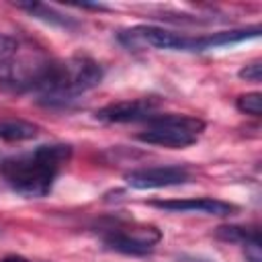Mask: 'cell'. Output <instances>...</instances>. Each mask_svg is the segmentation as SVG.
I'll return each mask as SVG.
<instances>
[{
    "mask_svg": "<svg viewBox=\"0 0 262 262\" xmlns=\"http://www.w3.org/2000/svg\"><path fill=\"white\" fill-rule=\"evenodd\" d=\"M72 158V145L45 143L31 151L8 156L0 162L2 180L25 199H43L51 192L55 178Z\"/></svg>",
    "mask_w": 262,
    "mask_h": 262,
    "instance_id": "cell-1",
    "label": "cell"
},
{
    "mask_svg": "<svg viewBox=\"0 0 262 262\" xmlns=\"http://www.w3.org/2000/svg\"><path fill=\"white\" fill-rule=\"evenodd\" d=\"M102 76V66L86 55L51 59L35 88L37 102L43 106H66L80 94L96 88Z\"/></svg>",
    "mask_w": 262,
    "mask_h": 262,
    "instance_id": "cell-2",
    "label": "cell"
},
{
    "mask_svg": "<svg viewBox=\"0 0 262 262\" xmlns=\"http://www.w3.org/2000/svg\"><path fill=\"white\" fill-rule=\"evenodd\" d=\"M203 129L205 121L190 115H156L147 121V127L137 133V139L149 145L182 149L196 143Z\"/></svg>",
    "mask_w": 262,
    "mask_h": 262,
    "instance_id": "cell-3",
    "label": "cell"
},
{
    "mask_svg": "<svg viewBox=\"0 0 262 262\" xmlns=\"http://www.w3.org/2000/svg\"><path fill=\"white\" fill-rule=\"evenodd\" d=\"M51 57H47L41 49H18V53L0 66V90L23 94V92H35L47 63Z\"/></svg>",
    "mask_w": 262,
    "mask_h": 262,
    "instance_id": "cell-4",
    "label": "cell"
},
{
    "mask_svg": "<svg viewBox=\"0 0 262 262\" xmlns=\"http://www.w3.org/2000/svg\"><path fill=\"white\" fill-rule=\"evenodd\" d=\"M117 39L127 49L156 47L168 51H196V37H184L156 25H137L133 29H125L117 35Z\"/></svg>",
    "mask_w": 262,
    "mask_h": 262,
    "instance_id": "cell-5",
    "label": "cell"
},
{
    "mask_svg": "<svg viewBox=\"0 0 262 262\" xmlns=\"http://www.w3.org/2000/svg\"><path fill=\"white\" fill-rule=\"evenodd\" d=\"M162 239V231L154 225H115L102 233V242L108 250L143 256L149 254Z\"/></svg>",
    "mask_w": 262,
    "mask_h": 262,
    "instance_id": "cell-6",
    "label": "cell"
},
{
    "mask_svg": "<svg viewBox=\"0 0 262 262\" xmlns=\"http://www.w3.org/2000/svg\"><path fill=\"white\" fill-rule=\"evenodd\" d=\"M162 106V100L158 96H143L133 100H121L111 102L94 113L96 121L102 123H137V121H149L156 117L158 108Z\"/></svg>",
    "mask_w": 262,
    "mask_h": 262,
    "instance_id": "cell-7",
    "label": "cell"
},
{
    "mask_svg": "<svg viewBox=\"0 0 262 262\" xmlns=\"http://www.w3.org/2000/svg\"><path fill=\"white\" fill-rule=\"evenodd\" d=\"M192 180V174L186 166H154V168H137L125 174V182L131 188L147 190V188H166L178 186Z\"/></svg>",
    "mask_w": 262,
    "mask_h": 262,
    "instance_id": "cell-8",
    "label": "cell"
},
{
    "mask_svg": "<svg viewBox=\"0 0 262 262\" xmlns=\"http://www.w3.org/2000/svg\"><path fill=\"white\" fill-rule=\"evenodd\" d=\"M151 207L170 211V213H203V215H217L227 217L237 211L235 205L219 201V199H172V201H151Z\"/></svg>",
    "mask_w": 262,
    "mask_h": 262,
    "instance_id": "cell-9",
    "label": "cell"
},
{
    "mask_svg": "<svg viewBox=\"0 0 262 262\" xmlns=\"http://www.w3.org/2000/svg\"><path fill=\"white\" fill-rule=\"evenodd\" d=\"M14 6L20 8V10H25V12L31 14L33 18L43 20V23L53 25V27H61V29H76V27H78V23H76L72 16H68V14L59 12V10H55V8L49 6V4H41V2H14Z\"/></svg>",
    "mask_w": 262,
    "mask_h": 262,
    "instance_id": "cell-10",
    "label": "cell"
},
{
    "mask_svg": "<svg viewBox=\"0 0 262 262\" xmlns=\"http://www.w3.org/2000/svg\"><path fill=\"white\" fill-rule=\"evenodd\" d=\"M39 135V125L23 119H0V139L4 141H29Z\"/></svg>",
    "mask_w": 262,
    "mask_h": 262,
    "instance_id": "cell-11",
    "label": "cell"
},
{
    "mask_svg": "<svg viewBox=\"0 0 262 262\" xmlns=\"http://www.w3.org/2000/svg\"><path fill=\"white\" fill-rule=\"evenodd\" d=\"M260 35V27H252V29H235V31H219L207 37H201V47L203 51L213 49V47H223V45H231V43H239L246 39H254Z\"/></svg>",
    "mask_w": 262,
    "mask_h": 262,
    "instance_id": "cell-12",
    "label": "cell"
},
{
    "mask_svg": "<svg viewBox=\"0 0 262 262\" xmlns=\"http://www.w3.org/2000/svg\"><path fill=\"white\" fill-rule=\"evenodd\" d=\"M215 237L244 246L252 239H260V231L256 227H246V225H219L215 229Z\"/></svg>",
    "mask_w": 262,
    "mask_h": 262,
    "instance_id": "cell-13",
    "label": "cell"
},
{
    "mask_svg": "<svg viewBox=\"0 0 262 262\" xmlns=\"http://www.w3.org/2000/svg\"><path fill=\"white\" fill-rule=\"evenodd\" d=\"M235 106H237L239 113H246V115H252V117H260L262 115V94L260 92L242 94V96H237Z\"/></svg>",
    "mask_w": 262,
    "mask_h": 262,
    "instance_id": "cell-14",
    "label": "cell"
},
{
    "mask_svg": "<svg viewBox=\"0 0 262 262\" xmlns=\"http://www.w3.org/2000/svg\"><path fill=\"white\" fill-rule=\"evenodd\" d=\"M20 49V41L12 35H4L0 33V66H4L6 61H10Z\"/></svg>",
    "mask_w": 262,
    "mask_h": 262,
    "instance_id": "cell-15",
    "label": "cell"
},
{
    "mask_svg": "<svg viewBox=\"0 0 262 262\" xmlns=\"http://www.w3.org/2000/svg\"><path fill=\"white\" fill-rule=\"evenodd\" d=\"M239 78L246 80V82H260V78H262V63L260 61H252V63L244 66L239 70Z\"/></svg>",
    "mask_w": 262,
    "mask_h": 262,
    "instance_id": "cell-16",
    "label": "cell"
},
{
    "mask_svg": "<svg viewBox=\"0 0 262 262\" xmlns=\"http://www.w3.org/2000/svg\"><path fill=\"white\" fill-rule=\"evenodd\" d=\"M244 254H246L248 262H262V242L252 239V242L244 244Z\"/></svg>",
    "mask_w": 262,
    "mask_h": 262,
    "instance_id": "cell-17",
    "label": "cell"
},
{
    "mask_svg": "<svg viewBox=\"0 0 262 262\" xmlns=\"http://www.w3.org/2000/svg\"><path fill=\"white\" fill-rule=\"evenodd\" d=\"M0 262H31V260H27V258H23V256H6V258H2Z\"/></svg>",
    "mask_w": 262,
    "mask_h": 262,
    "instance_id": "cell-18",
    "label": "cell"
}]
</instances>
